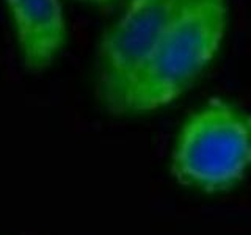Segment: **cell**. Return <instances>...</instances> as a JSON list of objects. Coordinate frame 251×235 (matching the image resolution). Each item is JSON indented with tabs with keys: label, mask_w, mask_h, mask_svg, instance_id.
I'll use <instances>...</instances> for the list:
<instances>
[{
	"label": "cell",
	"mask_w": 251,
	"mask_h": 235,
	"mask_svg": "<svg viewBox=\"0 0 251 235\" xmlns=\"http://www.w3.org/2000/svg\"><path fill=\"white\" fill-rule=\"evenodd\" d=\"M182 0H129L98 47L96 93L112 113H126L129 94Z\"/></svg>",
	"instance_id": "obj_3"
},
{
	"label": "cell",
	"mask_w": 251,
	"mask_h": 235,
	"mask_svg": "<svg viewBox=\"0 0 251 235\" xmlns=\"http://www.w3.org/2000/svg\"><path fill=\"white\" fill-rule=\"evenodd\" d=\"M16 41L28 70L49 68L66 43V21L60 0H5Z\"/></svg>",
	"instance_id": "obj_4"
},
{
	"label": "cell",
	"mask_w": 251,
	"mask_h": 235,
	"mask_svg": "<svg viewBox=\"0 0 251 235\" xmlns=\"http://www.w3.org/2000/svg\"><path fill=\"white\" fill-rule=\"evenodd\" d=\"M251 166V116L212 99L182 125L173 151V174L207 193L235 185Z\"/></svg>",
	"instance_id": "obj_2"
},
{
	"label": "cell",
	"mask_w": 251,
	"mask_h": 235,
	"mask_svg": "<svg viewBox=\"0 0 251 235\" xmlns=\"http://www.w3.org/2000/svg\"><path fill=\"white\" fill-rule=\"evenodd\" d=\"M226 0H182L129 94L126 113L152 112L177 99L222 46Z\"/></svg>",
	"instance_id": "obj_1"
},
{
	"label": "cell",
	"mask_w": 251,
	"mask_h": 235,
	"mask_svg": "<svg viewBox=\"0 0 251 235\" xmlns=\"http://www.w3.org/2000/svg\"><path fill=\"white\" fill-rule=\"evenodd\" d=\"M78 2H83V3H88L93 6H99V8H108L116 3V0H78Z\"/></svg>",
	"instance_id": "obj_5"
}]
</instances>
